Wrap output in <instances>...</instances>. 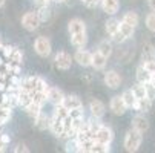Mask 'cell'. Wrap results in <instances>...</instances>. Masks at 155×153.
<instances>
[{
  "label": "cell",
  "mask_w": 155,
  "mask_h": 153,
  "mask_svg": "<svg viewBox=\"0 0 155 153\" xmlns=\"http://www.w3.org/2000/svg\"><path fill=\"white\" fill-rule=\"evenodd\" d=\"M141 142H143V133L138 132V130H135V129H130V130H127V133L124 135L123 145H124L126 151L135 153L141 147Z\"/></svg>",
  "instance_id": "6da1fadb"
},
{
  "label": "cell",
  "mask_w": 155,
  "mask_h": 153,
  "mask_svg": "<svg viewBox=\"0 0 155 153\" xmlns=\"http://www.w3.org/2000/svg\"><path fill=\"white\" fill-rule=\"evenodd\" d=\"M34 51L37 52V55H40L43 58L49 57L52 52V45H51L49 38L48 37H37L34 40Z\"/></svg>",
  "instance_id": "7a4b0ae2"
},
{
  "label": "cell",
  "mask_w": 155,
  "mask_h": 153,
  "mask_svg": "<svg viewBox=\"0 0 155 153\" xmlns=\"http://www.w3.org/2000/svg\"><path fill=\"white\" fill-rule=\"evenodd\" d=\"M41 23L40 18H38V14L37 11H28L21 15V26H23L26 31L32 32L38 28V25Z\"/></svg>",
  "instance_id": "3957f363"
},
{
  "label": "cell",
  "mask_w": 155,
  "mask_h": 153,
  "mask_svg": "<svg viewBox=\"0 0 155 153\" xmlns=\"http://www.w3.org/2000/svg\"><path fill=\"white\" fill-rule=\"evenodd\" d=\"M134 31H135L134 26H130V25L124 23V21H121V23H120V29L112 35V41L114 43H124L127 38H130L132 35H134Z\"/></svg>",
  "instance_id": "277c9868"
},
{
  "label": "cell",
  "mask_w": 155,
  "mask_h": 153,
  "mask_svg": "<svg viewBox=\"0 0 155 153\" xmlns=\"http://www.w3.org/2000/svg\"><path fill=\"white\" fill-rule=\"evenodd\" d=\"M72 60H74V58H72L68 52H66V51H60V52H57L55 57H54L55 68L60 69V71H68V69H71Z\"/></svg>",
  "instance_id": "5b68a950"
},
{
  "label": "cell",
  "mask_w": 155,
  "mask_h": 153,
  "mask_svg": "<svg viewBox=\"0 0 155 153\" xmlns=\"http://www.w3.org/2000/svg\"><path fill=\"white\" fill-rule=\"evenodd\" d=\"M109 109H110V112H112L114 115H124L126 113V110H127V106H126V103H124V100H123V97L121 95H115V97H112L110 98V101H109Z\"/></svg>",
  "instance_id": "8992f818"
},
{
  "label": "cell",
  "mask_w": 155,
  "mask_h": 153,
  "mask_svg": "<svg viewBox=\"0 0 155 153\" xmlns=\"http://www.w3.org/2000/svg\"><path fill=\"white\" fill-rule=\"evenodd\" d=\"M74 60L83 68H89L92 66V52L86 51L84 48H78L74 54Z\"/></svg>",
  "instance_id": "52a82bcc"
},
{
  "label": "cell",
  "mask_w": 155,
  "mask_h": 153,
  "mask_svg": "<svg viewBox=\"0 0 155 153\" xmlns=\"http://www.w3.org/2000/svg\"><path fill=\"white\" fill-rule=\"evenodd\" d=\"M95 141H100V142H104V144H110V142L114 141V132H112V129L101 124L98 127V130L95 132Z\"/></svg>",
  "instance_id": "ba28073f"
},
{
  "label": "cell",
  "mask_w": 155,
  "mask_h": 153,
  "mask_svg": "<svg viewBox=\"0 0 155 153\" xmlns=\"http://www.w3.org/2000/svg\"><path fill=\"white\" fill-rule=\"evenodd\" d=\"M103 81L109 89H118L121 84V77L117 71H107V72H104Z\"/></svg>",
  "instance_id": "9c48e42d"
},
{
  "label": "cell",
  "mask_w": 155,
  "mask_h": 153,
  "mask_svg": "<svg viewBox=\"0 0 155 153\" xmlns=\"http://www.w3.org/2000/svg\"><path fill=\"white\" fill-rule=\"evenodd\" d=\"M89 110H91V115L95 120H101L104 116V112H106V106L103 104V101L94 98V100L89 101Z\"/></svg>",
  "instance_id": "30bf717a"
},
{
  "label": "cell",
  "mask_w": 155,
  "mask_h": 153,
  "mask_svg": "<svg viewBox=\"0 0 155 153\" xmlns=\"http://www.w3.org/2000/svg\"><path fill=\"white\" fill-rule=\"evenodd\" d=\"M51 121H52V116L46 115L45 112H40L35 118H34V126L38 129V130H49L51 127Z\"/></svg>",
  "instance_id": "8fae6325"
},
{
  "label": "cell",
  "mask_w": 155,
  "mask_h": 153,
  "mask_svg": "<svg viewBox=\"0 0 155 153\" xmlns=\"http://www.w3.org/2000/svg\"><path fill=\"white\" fill-rule=\"evenodd\" d=\"M100 6L107 15H115L120 9V0H101Z\"/></svg>",
  "instance_id": "7c38bea8"
},
{
  "label": "cell",
  "mask_w": 155,
  "mask_h": 153,
  "mask_svg": "<svg viewBox=\"0 0 155 153\" xmlns=\"http://www.w3.org/2000/svg\"><path fill=\"white\" fill-rule=\"evenodd\" d=\"M64 100V94L61 89H58V87H49V91H48V101L54 106H58L61 104Z\"/></svg>",
  "instance_id": "4fadbf2b"
},
{
  "label": "cell",
  "mask_w": 155,
  "mask_h": 153,
  "mask_svg": "<svg viewBox=\"0 0 155 153\" xmlns=\"http://www.w3.org/2000/svg\"><path fill=\"white\" fill-rule=\"evenodd\" d=\"M132 129L138 130V132H141L144 135L149 130V121L143 115H135L134 118H132Z\"/></svg>",
  "instance_id": "5bb4252c"
},
{
  "label": "cell",
  "mask_w": 155,
  "mask_h": 153,
  "mask_svg": "<svg viewBox=\"0 0 155 153\" xmlns=\"http://www.w3.org/2000/svg\"><path fill=\"white\" fill-rule=\"evenodd\" d=\"M68 110H72V109H80V107H83V103H81V100L77 97V95H64V100H63V103H61Z\"/></svg>",
  "instance_id": "9a60e30c"
},
{
  "label": "cell",
  "mask_w": 155,
  "mask_h": 153,
  "mask_svg": "<svg viewBox=\"0 0 155 153\" xmlns=\"http://www.w3.org/2000/svg\"><path fill=\"white\" fill-rule=\"evenodd\" d=\"M69 40H71V45L74 48H84L87 45V34L86 32H78V34H71L69 35Z\"/></svg>",
  "instance_id": "2e32d148"
},
{
  "label": "cell",
  "mask_w": 155,
  "mask_h": 153,
  "mask_svg": "<svg viewBox=\"0 0 155 153\" xmlns=\"http://www.w3.org/2000/svg\"><path fill=\"white\" fill-rule=\"evenodd\" d=\"M68 32H69V35H71V34H78V32H86L84 21L80 20V18H72V20H69V23H68Z\"/></svg>",
  "instance_id": "e0dca14e"
},
{
  "label": "cell",
  "mask_w": 155,
  "mask_h": 153,
  "mask_svg": "<svg viewBox=\"0 0 155 153\" xmlns=\"http://www.w3.org/2000/svg\"><path fill=\"white\" fill-rule=\"evenodd\" d=\"M106 63H107V58L101 52H98V51L92 52V68L95 71H103L106 68Z\"/></svg>",
  "instance_id": "ac0fdd59"
},
{
  "label": "cell",
  "mask_w": 155,
  "mask_h": 153,
  "mask_svg": "<svg viewBox=\"0 0 155 153\" xmlns=\"http://www.w3.org/2000/svg\"><path fill=\"white\" fill-rule=\"evenodd\" d=\"M121 97H123V100H124V103H126L127 109H135L138 98L135 97V94H134V92H132V89H127V91H124V92L121 94Z\"/></svg>",
  "instance_id": "d6986e66"
},
{
  "label": "cell",
  "mask_w": 155,
  "mask_h": 153,
  "mask_svg": "<svg viewBox=\"0 0 155 153\" xmlns=\"http://www.w3.org/2000/svg\"><path fill=\"white\" fill-rule=\"evenodd\" d=\"M120 23L121 21L120 20H117L115 17H110L107 21H106V25H104V29H106V32H107V35H110L112 37L118 29H120Z\"/></svg>",
  "instance_id": "ffe728a7"
},
{
  "label": "cell",
  "mask_w": 155,
  "mask_h": 153,
  "mask_svg": "<svg viewBox=\"0 0 155 153\" xmlns=\"http://www.w3.org/2000/svg\"><path fill=\"white\" fill-rule=\"evenodd\" d=\"M64 150L68 153H78L80 151V141L77 136H71L68 138V141H66L64 144Z\"/></svg>",
  "instance_id": "44dd1931"
},
{
  "label": "cell",
  "mask_w": 155,
  "mask_h": 153,
  "mask_svg": "<svg viewBox=\"0 0 155 153\" xmlns=\"http://www.w3.org/2000/svg\"><path fill=\"white\" fill-rule=\"evenodd\" d=\"M152 74L143 66V64H140V66L137 68V81H140V83H149V81H152Z\"/></svg>",
  "instance_id": "7402d4cb"
},
{
  "label": "cell",
  "mask_w": 155,
  "mask_h": 153,
  "mask_svg": "<svg viewBox=\"0 0 155 153\" xmlns=\"http://www.w3.org/2000/svg\"><path fill=\"white\" fill-rule=\"evenodd\" d=\"M121 21H124V23H127V25H130V26L137 28V26H138V23H140V17H138V14H137V12L129 11V12H126V14L123 15Z\"/></svg>",
  "instance_id": "603a6c76"
},
{
  "label": "cell",
  "mask_w": 155,
  "mask_h": 153,
  "mask_svg": "<svg viewBox=\"0 0 155 153\" xmlns=\"http://www.w3.org/2000/svg\"><path fill=\"white\" fill-rule=\"evenodd\" d=\"M110 144H104V142H100V141H95L92 142V145L89 147V153H109L110 151Z\"/></svg>",
  "instance_id": "cb8c5ba5"
},
{
  "label": "cell",
  "mask_w": 155,
  "mask_h": 153,
  "mask_svg": "<svg viewBox=\"0 0 155 153\" xmlns=\"http://www.w3.org/2000/svg\"><path fill=\"white\" fill-rule=\"evenodd\" d=\"M11 116H12V107L0 104V126H5L6 123H9Z\"/></svg>",
  "instance_id": "d4e9b609"
},
{
  "label": "cell",
  "mask_w": 155,
  "mask_h": 153,
  "mask_svg": "<svg viewBox=\"0 0 155 153\" xmlns=\"http://www.w3.org/2000/svg\"><path fill=\"white\" fill-rule=\"evenodd\" d=\"M41 109H43V106L41 104H38V103H35V101H31L26 107H25V112H26V115H29L32 120L41 112Z\"/></svg>",
  "instance_id": "484cf974"
},
{
  "label": "cell",
  "mask_w": 155,
  "mask_h": 153,
  "mask_svg": "<svg viewBox=\"0 0 155 153\" xmlns=\"http://www.w3.org/2000/svg\"><path fill=\"white\" fill-rule=\"evenodd\" d=\"M97 51L101 52L106 58H109L110 55H112V43L107 41V40H101L98 43V46H97Z\"/></svg>",
  "instance_id": "4316f807"
},
{
  "label": "cell",
  "mask_w": 155,
  "mask_h": 153,
  "mask_svg": "<svg viewBox=\"0 0 155 153\" xmlns=\"http://www.w3.org/2000/svg\"><path fill=\"white\" fill-rule=\"evenodd\" d=\"M150 107H152V100L150 98H140L138 101H137V106H135V110L137 112H149L150 110Z\"/></svg>",
  "instance_id": "83f0119b"
},
{
  "label": "cell",
  "mask_w": 155,
  "mask_h": 153,
  "mask_svg": "<svg viewBox=\"0 0 155 153\" xmlns=\"http://www.w3.org/2000/svg\"><path fill=\"white\" fill-rule=\"evenodd\" d=\"M37 14H38V18L41 23H45V21H48L51 18V9L48 5H40L37 9Z\"/></svg>",
  "instance_id": "f1b7e54d"
},
{
  "label": "cell",
  "mask_w": 155,
  "mask_h": 153,
  "mask_svg": "<svg viewBox=\"0 0 155 153\" xmlns=\"http://www.w3.org/2000/svg\"><path fill=\"white\" fill-rule=\"evenodd\" d=\"M68 115H69V110H68V109H66L63 104L54 106V113H52V118H57V120H64Z\"/></svg>",
  "instance_id": "f546056e"
},
{
  "label": "cell",
  "mask_w": 155,
  "mask_h": 153,
  "mask_svg": "<svg viewBox=\"0 0 155 153\" xmlns=\"http://www.w3.org/2000/svg\"><path fill=\"white\" fill-rule=\"evenodd\" d=\"M153 58H155V49H153V46H150V45H146V46L143 48L141 61L144 63V61H149V60H153Z\"/></svg>",
  "instance_id": "4dcf8cb0"
},
{
  "label": "cell",
  "mask_w": 155,
  "mask_h": 153,
  "mask_svg": "<svg viewBox=\"0 0 155 153\" xmlns=\"http://www.w3.org/2000/svg\"><path fill=\"white\" fill-rule=\"evenodd\" d=\"M132 92L135 94V97L140 100V98H146L147 95H146V86H144V83H137L134 87H132Z\"/></svg>",
  "instance_id": "1f68e13d"
},
{
  "label": "cell",
  "mask_w": 155,
  "mask_h": 153,
  "mask_svg": "<svg viewBox=\"0 0 155 153\" xmlns=\"http://www.w3.org/2000/svg\"><path fill=\"white\" fill-rule=\"evenodd\" d=\"M9 61H14V63H23V52H21L18 48H14V51H12V54H11V57L8 58Z\"/></svg>",
  "instance_id": "d6a6232c"
},
{
  "label": "cell",
  "mask_w": 155,
  "mask_h": 153,
  "mask_svg": "<svg viewBox=\"0 0 155 153\" xmlns=\"http://www.w3.org/2000/svg\"><path fill=\"white\" fill-rule=\"evenodd\" d=\"M146 28L150 32H155V11H152L146 15Z\"/></svg>",
  "instance_id": "836d02e7"
},
{
  "label": "cell",
  "mask_w": 155,
  "mask_h": 153,
  "mask_svg": "<svg viewBox=\"0 0 155 153\" xmlns=\"http://www.w3.org/2000/svg\"><path fill=\"white\" fill-rule=\"evenodd\" d=\"M144 86H146V95H147V98H150L153 101L155 100V86L152 84V81L144 83Z\"/></svg>",
  "instance_id": "e575fe53"
},
{
  "label": "cell",
  "mask_w": 155,
  "mask_h": 153,
  "mask_svg": "<svg viewBox=\"0 0 155 153\" xmlns=\"http://www.w3.org/2000/svg\"><path fill=\"white\" fill-rule=\"evenodd\" d=\"M81 2L86 8H89V9H95L101 5V0H81Z\"/></svg>",
  "instance_id": "d590c367"
},
{
  "label": "cell",
  "mask_w": 155,
  "mask_h": 153,
  "mask_svg": "<svg viewBox=\"0 0 155 153\" xmlns=\"http://www.w3.org/2000/svg\"><path fill=\"white\" fill-rule=\"evenodd\" d=\"M143 66L152 74V75H155V58L153 60H149V61H144V63H141Z\"/></svg>",
  "instance_id": "8d00e7d4"
},
{
  "label": "cell",
  "mask_w": 155,
  "mask_h": 153,
  "mask_svg": "<svg viewBox=\"0 0 155 153\" xmlns=\"http://www.w3.org/2000/svg\"><path fill=\"white\" fill-rule=\"evenodd\" d=\"M15 153H20V151H23V153H29V148L25 145V144H17V147L14 148Z\"/></svg>",
  "instance_id": "74e56055"
},
{
  "label": "cell",
  "mask_w": 155,
  "mask_h": 153,
  "mask_svg": "<svg viewBox=\"0 0 155 153\" xmlns=\"http://www.w3.org/2000/svg\"><path fill=\"white\" fill-rule=\"evenodd\" d=\"M0 139H2V142H5V144H9V141H11L9 135H6V133H2V136H0Z\"/></svg>",
  "instance_id": "f35d334b"
},
{
  "label": "cell",
  "mask_w": 155,
  "mask_h": 153,
  "mask_svg": "<svg viewBox=\"0 0 155 153\" xmlns=\"http://www.w3.org/2000/svg\"><path fill=\"white\" fill-rule=\"evenodd\" d=\"M147 5L152 11H155V0H147Z\"/></svg>",
  "instance_id": "ab89813d"
},
{
  "label": "cell",
  "mask_w": 155,
  "mask_h": 153,
  "mask_svg": "<svg viewBox=\"0 0 155 153\" xmlns=\"http://www.w3.org/2000/svg\"><path fill=\"white\" fill-rule=\"evenodd\" d=\"M52 2H55V3H66V0H52Z\"/></svg>",
  "instance_id": "60d3db41"
},
{
  "label": "cell",
  "mask_w": 155,
  "mask_h": 153,
  "mask_svg": "<svg viewBox=\"0 0 155 153\" xmlns=\"http://www.w3.org/2000/svg\"><path fill=\"white\" fill-rule=\"evenodd\" d=\"M5 2H6V0H0V8H3V5H5Z\"/></svg>",
  "instance_id": "b9f144b4"
},
{
  "label": "cell",
  "mask_w": 155,
  "mask_h": 153,
  "mask_svg": "<svg viewBox=\"0 0 155 153\" xmlns=\"http://www.w3.org/2000/svg\"><path fill=\"white\" fill-rule=\"evenodd\" d=\"M152 84H153V86H155V75H153V77H152Z\"/></svg>",
  "instance_id": "7bdbcfd3"
}]
</instances>
